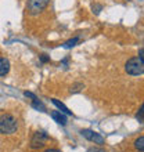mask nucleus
I'll return each mask as SVG.
<instances>
[{"instance_id": "1", "label": "nucleus", "mask_w": 144, "mask_h": 152, "mask_svg": "<svg viewBox=\"0 0 144 152\" xmlns=\"http://www.w3.org/2000/svg\"><path fill=\"white\" fill-rule=\"evenodd\" d=\"M18 129V120L11 113H3L0 116V134L10 136L17 132Z\"/></svg>"}, {"instance_id": "2", "label": "nucleus", "mask_w": 144, "mask_h": 152, "mask_svg": "<svg viewBox=\"0 0 144 152\" xmlns=\"http://www.w3.org/2000/svg\"><path fill=\"white\" fill-rule=\"evenodd\" d=\"M125 71L132 76H139L144 73V64L140 61L139 57H133L130 60H128V62L125 64Z\"/></svg>"}, {"instance_id": "3", "label": "nucleus", "mask_w": 144, "mask_h": 152, "mask_svg": "<svg viewBox=\"0 0 144 152\" xmlns=\"http://www.w3.org/2000/svg\"><path fill=\"white\" fill-rule=\"evenodd\" d=\"M48 3H50V0H28L26 11L31 15H37V14H40L42 11L46 10Z\"/></svg>"}, {"instance_id": "4", "label": "nucleus", "mask_w": 144, "mask_h": 152, "mask_svg": "<svg viewBox=\"0 0 144 152\" xmlns=\"http://www.w3.org/2000/svg\"><path fill=\"white\" fill-rule=\"evenodd\" d=\"M50 140V137L48 134L44 130H37V132L33 133L32 138H31V147L32 148H42L46 145V142Z\"/></svg>"}, {"instance_id": "5", "label": "nucleus", "mask_w": 144, "mask_h": 152, "mask_svg": "<svg viewBox=\"0 0 144 152\" xmlns=\"http://www.w3.org/2000/svg\"><path fill=\"white\" fill-rule=\"evenodd\" d=\"M80 134H82L86 140L92 141V142H94V144H97V145H103V144H104V138H103L98 133L93 132V130H90V129H84V130H82V132H80Z\"/></svg>"}, {"instance_id": "6", "label": "nucleus", "mask_w": 144, "mask_h": 152, "mask_svg": "<svg viewBox=\"0 0 144 152\" xmlns=\"http://www.w3.org/2000/svg\"><path fill=\"white\" fill-rule=\"evenodd\" d=\"M50 116L54 119V122H57L61 126L67 124V116H65V113L61 112V111H53V112H50Z\"/></svg>"}, {"instance_id": "7", "label": "nucleus", "mask_w": 144, "mask_h": 152, "mask_svg": "<svg viewBox=\"0 0 144 152\" xmlns=\"http://www.w3.org/2000/svg\"><path fill=\"white\" fill-rule=\"evenodd\" d=\"M10 72V61L4 57H0V76H6Z\"/></svg>"}, {"instance_id": "8", "label": "nucleus", "mask_w": 144, "mask_h": 152, "mask_svg": "<svg viewBox=\"0 0 144 152\" xmlns=\"http://www.w3.org/2000/svg\"><path fill=\"white\" fill-rule=\"evenodd\" d=\"M51 102H53V104H54V105H56L57 108L60 109V111H61V112H62V113H65V115H72V112H71V111H69V109L67 108V107H65V105L62 104V102H60V101L57 100V98H51Z\"/></svg>"}, {"instance_id": "9", "label": "nucleus", "mask_w": 144, "mask_h": 152, "mask_svg": "<svg viewBox=\"0 0 144 152\" xmlns=\"http://www.w3.org/2000/svg\"><path fill=\"white\" fill-rule=\"evenodd\" d=\"M32 107L35 109H37V111H40V112H46V105H44L40 100H37V98L32 100Z\"/></svg>"}, {"instance_id": "10", "label": "nucleus", "mask_w": 144, "mask_h": 152, "mask_svg": "<svg viewBox=\"0 0 144 152\" xmlns=\"http://www.w3.org/2000/svg\"><path fill=\"white\" fill-rule=\"evenodd\" d=\"M78 43H79V37L75 36V37H72V39L67 40V42L62 44V47H64V48H72V47H75Z\"/></svg>"}, {"instance_id": "11", "label": "nucleus", "mask_w": 144, "mask_h": 152, "mask_svg": "<svg viewBox=\"0 0 144 152\" xmlns=\"http://www.w3.org/2000/svg\"><path fill=\"white\" fill-rule=\"evenodd\" d=\"M134 148L139 149V151H141V152H144V136L139 137V138L134 141Z\"/></svg>"}, {"instance_id": "12", "label": "nucleus", "mask_w": 144, "mask_h": 152, "mask_svg": "<svg viewBox=\"0 0 144 152\" xmlns=\"http://www.w3.org/2000/svg\"><path fill=\"white\" fill-rule=\"evenodd\" d=\"M136 119L140 122L141 124H144V104L141 105V108L137 111V113H136Z\"/></svg>"}, {"instance_id": "13", "label": "nucleus", "mask_w": 144, "mask_h": 152, "mask_svg": "<svg viewBox=\"0 0 144 152\" xmlns=\"http://www.w3.org/2000/svg\"><path fill=\"white\" fill-rule=\"evenodd\" d=\"M83 87H84V84H83V83H80V82H79V83H75L73 86H71V90H69V91H71L72 94H75V93H79Z\"/></svg>"}, {"instance_id": "14", "label": "nucleus", "mask_w": 144, "mask_h": 152, "mask_svg": "<svg viewBox=\"0 0 144 152\" xmlns=\"http://www.w3.org/2000/svg\"><path fill=\"white\" fill-rule=\"evenodd\" d=\"M101 8H103V6H100V4H96V6H93V11L96 12V14H98V12L101 11Z\"/></svg>"}, {"instance_id": "15", "label": "nucleus", "mask_w": 144, "mask_h": 152, "mask_svg": "<svg viewBox=\"0 0 144 152\" xmlns=\"http://www.w3.org/2000/svg\"><path fill=\"white\" fill-rule=\"evenodd\" d=\"M139 58H140V61L144 64V48H140V50H139Z\"/></svg>"}, {"instance_id": "16", "label": "nucleus", "mask_w": 144, "mask_h": 152, "mask_svg": "<svg viewBox=\"0 0 144 152\" xmlns=\"http://www.w3.org/2000/svg\"><path fill=\"white\" fill-rule=\"evenodd\" d=\"M24 94H25V97H29V98H32V100H35V98H37V97H36L35 94H33V93H31V91H25Z\"/></svg>"}, {"instance_id": "17", "label": "nucleus", "mask_w": 144, "mask_h": 152, "mask_svg": "<svg viewBox=\"0 0 144 152\" xmlns=\"http://www.w3.org/2000/svg\"><path fill=\"white\" fill-rule=\"evenodd\" d=\"M40 61H42V62H48V61H50V58H48L46 54H42V56H40Z\"/></svg>"}, {"instance_id": "18", "label": "nucleus", "mask_w": 144, "mask_h": 152, "mask_svg": "<svg viewBox=\"0 0 144 152\" xmlns=\"http://www.w3.org/2000/svg\"><path fill=\"white\" fill-rule=\"evenodd\" d=\"M87 152H105L103 148H90Z\"/></svg>"}, {"instance_id": "19", "label": "nucleus", "mask_w": 144, "mask_h": 152, "mask_svg": "<svg viewBox=\"0 0 144 152\" xmlns=\"http://www.w3.org/2000/svg\"><path fill=\"white\" fill-rule=\"evenodd\" d=\"M44 152H61L60 149H56V148H50V149H46Z\"/></svg>"}]
</instances>
